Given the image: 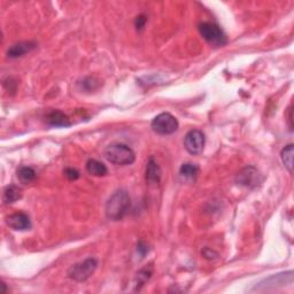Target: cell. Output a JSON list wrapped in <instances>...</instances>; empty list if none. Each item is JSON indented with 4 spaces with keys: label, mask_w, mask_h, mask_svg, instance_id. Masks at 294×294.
Instances as JSON below:
<instances>
[{
    "label": "cell",
    "mask_w": 294,
    "mask_h": 294,
    "mask_svg": "<svg viewBox=\"0 0 294 294\" xmlns=\"http://www.w3.org/2000/svg\"><path fill=\"white\" fill-rule=\"evenodd\" d=\"M105 157L113 165L129 166L136 161V153L122 143H113L106 147Z\"/></svg>",
    "instance_id": "7a4b0ae2"
},
{
    "label": "cell",
    "mask_w": 294,
    "mask_h": 294,
    "mask_svg": "<svg viewBox=\"0 0 294 294\" xmlns=\"http://www.w3.org/2000/svg\"><path fill=\"white\" fill-rule=\"evenodd\" d=\"M153 273H154L153 263H149L148 265H145V267L139 270L136 274V277H134V287H136V291L141 290V287L145 285L153 276Z\"/></svg>",
    "instance_id": "7c38bea8"
},
{
    "label": "cell",
    "mask_w": 294,
    "mask_h": 294,
    "mask_svg": "<svg viewBox=\"0 0 294 294\" xmlns=\"http://www.w3.org/2000/svg\"><path fill=\"white\" fill-rule=\"evenodd\" d=\"M37 49V44L35 41L26 40V41H18V43L13 44L7 51V57L9 59H18L25 57L26 54L30 53Z\"/></svg>",
    "instance_id": "9c48e42d"
},
{
    "label": "cell",
    "mask_w": 294,
    "mask_h": 294,
    "mask_svg": "<svg viewBox=\"0 0 294 294\" xmlns=\"http://www.w3.org/2000/svg\"><path fill=\"white\" fill-rule=\"evenodd\" d=\"M281 159L283 165L285 166L286 169L290 171V174L293 172V144H288L282 149Z\"/></svg>",
    "instance_id": "ac0fdd59"
},
{
    "label": "cell",
    "mask_w": 294,
    "mask_h": 294,
    "mask_svg": "<svg viewBox=\"0 0 294 294\" xmlns=\"http://www.w3.org/2000/svg\"><path fill=\"white\" fill-rule=\"evenodd\" d=\"M46 123L51 127H55V128H67L71 127L72 122L69 120L68 116L63 113L61 110H52L46 115Z\"/></svg>",
    "instance_id": "8fae6325"
},
{
    "label": "cell",
    "mask_w": 294,
    "mask_h": 294,
    "mask_svg": "<svg viewBox=\"0 0 294 294\" xmlns=\"http://www.w3.org/2000/svg\"><path fill=\"white\" fill-rule=\"evenodd\" d=\"M147 22V16L144 15V14H141L136 17V21H134V26H136V29L138 31H142L144 28H145V25Z\"/></svg>",
    "instance_id": "44dd1931"
},
{
    "label": "cell",
    "mask_w": 294,
    "mask_h": 294,
    "mask_svg": "<svg viewBox=\"0 0 294 294\" xmlns=\"http://www.w3.org/2000/svg\"><path fill=\"white\" fill-rule=\"evenodd\" d=\"M101 85L100 79H98L97 77H92V76H87L82 78L81 81L77 82V87L81 91L84 92H93L96 91L97 88H99Z\"/></svg>",
    "instance_id": "2e32d148"
},
{
    "label": "cell",
    "mask_w": 294,
    "mask_h": 294,
    "mask_svg": "<svg viewBox=\"0 0 294 294\" xmlns=\"http://www.w3.org/2000/svg\"><path fill=\"white\" fill-rule=\"evenodd\" d=\"M85 168L88 174L95 177H104L107 175V172H108V169H107V167L104 165V163L98 160H95V159H90V160H87Z\"/></svg>",
    "instance_id": "4fadbf2b"
},
{
    "label": "cell",
    "mask_w": 294,
    "mask_h": 294,
    "mask_svg": "<svg viewBox=\"0 0 294 294\" xmlns=\"http://www.w3.org/2000/svg\"><path fill=\"white\" fill-rule=\"evenodd\" d=\"M21 198H22L21 190L15 185H9L4 190V193H3L4 203L11 205V203L16 202L17 200H20Z\"/></svg>",
    "instance_id": "e0dca14e"
},
{
    "label": "cell",
    "mask_w": 294,
    "mask_h": 294,
    "mask_svg": "<svg viewBox=\"0 0 294 294\" xmlns=\"http://www.w3.org/2000/svg\"><path fill=\"white\" fill-rule=\"evenodd\" d=\"M236 182L238 185L252 188L259 183V171L254 167H246L242 169L236 177Z\"/></svg>",
    "instance_id": "30bf717a"
},
{
    "label": "cell",
    "mask_w": 294,
    "mask_h": 294,
    "mask_svg": "<svg viewBox=\"0 0 294 294\" xmlns=\"http://www.w3.org/2000/svg\"><path fill=\"white\" fill-rule=\"evenodd\" d=\"M63 174L69 180H76L79 178V176H81L79 175V171L77 169H75V168H66Z\"/></svg>",
    "instance_id": "d6986e66"
},
{
    "label": "cell",
    "mask_w": 294,
    "mask_h": 294,
    "mask_svg": "<svg viewBox=\"0 0 294 294\" xmlns=\"http://www.w3.org/2000/svg\"><path fill=\"white\" fill-rule=\"evenodd\" d=\"M288 125H290V129L292 130V106H290V108H288Z\"/></svg>",
    "instance_id": "7402d4cb"
},
{
    "label": "cell",
    "mask_w": 294,
    "mask_h": 294,
    "mask_svg": "<svg viewBox=\"0 0 294 294\" xmlns=\"http://www.w3.org/2000/svg\"><path fill=\"white\" fill-rule=\"evenodd\" d=\"M151 127L155 133L168 136V134H172L177 131L178 121L170 113H161L153 119Z\"/></svg>",
    "instance_id": "5b68a950"
},
{
    "label": "cell",
    "mask_w": 294,
    "mask_h": 294,
    "mask_svg": "<svg viewBox=\"0 0 294 294\" xmlns=\"http://www.w3.org/2000/svg\"><path fill=\"white\" fill-rule=\"evenodd\" d=\"M198 29L202 38L214 48H222L228 43L227 35L216 23L201 22L198 26Z\"/></svg>",
    "instance_id": "3957f363"
},
{
    "label": "cell",
    "mask_w": 294,
    "mask_h": 294,
    "mask_svg": "<svg viewBox=\"0 0 294 294\" xmlns=\"http://www.w3.org/2000/svg\"><path fill=\"white\" fill-rule=\"evenodd\" d=\"M131 207V198L125 190H118L110 195L105 206L106 217L109 221L123 220Z\"/></svg>",
    "instance_id": "6da1fadb"
},
{
    "label": "cell",
    "mask_w": 294,
    "mask_h": 294,
    "mask_svg": "<svg viewBox=\"0 0 294 294\" xmlns=\"http://www.w3.org/2000/svg\"><path fill=\"white\" fill-rule=\"evenodd\" d=\"M6 224L15 231H27L31 228L30 217L26 213L17 212L6 217Z\"/></svg>",
    "instance_id": "ba28073f"
},
{
    "label": "cell",
    "mask_w": 294,
    "mask_h": 294,
    "mask_svg": "<svg viewBox=\"0 0 294 294\" xmlns=\"http://www.w3.org/2000/svg\"><path fill=\"white\" fill-rule=\"evenodd\" d=\"M98 268V260L96 258H86L81 262L75 263L68 270V277L75 282L83 283L90 278Z\"/></svg>",
    "instance_id": "277c9868"
},
{
    "label": "cell",
    "mask_w": 294,
    "mask_h": 294,
    "mask_svg": "<svg viewBox=\"0 0 294 294\" xmlns=\"http://www.w3.org/2000/svg\"><path fill=\"white\" fill-rule=\"evenodd\" d=\"M162 177V170L159 163L154 160L153 157H151L146 165V170H145V179L146 184L149 188H157L160 185Z\"/></svg>",
    "instance_id": "52a82bcc"
},
{
    "label": "cell",
    "mask_w": 294,
    "mask_h": 294,
    "mask_svg": "<svg viewBox=\"0 0 294 294\" xmlns=\"http://www.w3.org/2000/svg\"><path fill=\"white\" fill-rule=\"evenodd\" d=\"M17 179L21 182L22 184H31L37 178V174L34 168L28 166H21L17 168L16 170Z\"/></svg>",
    "instance_id": "9a60e30c"
},
{
    "label": "cell",
    "mask_w": 294,
    "mask_h": 294,
    "mask_svg": "<svg viewBox=\"0 0 294 294\" xmlns=\"http://www.w3.org/2000/svg\"><path fill=\"white\" fill-rule=\"evenodd\" d=\"M199 174V167L193 163H184L179 169V178L185 182H194Z\"/></svg>",
    "instance_id": "5bb4252c"
},
{
    "label": "cell",
    "mask_w": 294,
    "mask_h": 294,
    "mask_svg": "<svg viewBox=\"0 0 294 294\" xmlns=\"http://www.w3.org/2000/svg\"><path fill=\"white\" fill-rule=\"evenodd\" d=\"M205 143H206V136L200 130H191L184 137V147L192 155L202 153Z\"/></svg>",
    "instance_id": "8992f818"
},
{
    "label": "cell",
    "mask_w": 294,
    "mask_h": 294,
    "mask_svg": "<svg viewBox=\"0 0 294 294\" xmlns=\"http://www.w3.org/2000/svg\"><path fill=\"white\" fill-rule=\"evenodd\" d=\"M148 252H149V248H148V245L146 244V242L143 241V240H139L138 244H137V253L139 256H141V259H143L144 256L148 253Z\"/></svg>",
    "instance_id": "ffe728a7"
}]
</instances>
